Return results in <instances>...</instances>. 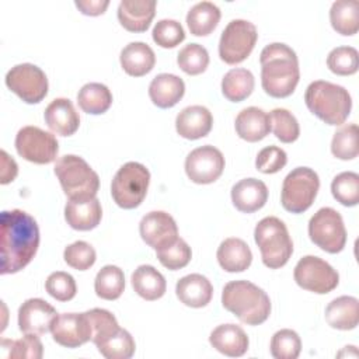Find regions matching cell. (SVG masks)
Instances as JSON below:
<instances>
[{
    "mask_svg": "<svg viewBox=\"0 0 359 359\" xmlns=\"http://www.w3.org/2000/svg\"><path fill=\"white\" fill-rule=\"evenodd\" d=\"M1 227V273H15L24 269L39 247L36 220L21 209L3 210Z\"/></svg>",
    "mask_w": 359,
    "mask_h": 359,
    "instance_id": "obj_1",
    "label": "cell"
},
{
    "mask_svg": "<svg viewBox=\"0 0 359 359\" xmlns=\"http://www.w3.org/2000/svg\"><path fill=\"white\" fill-rule=\"evenodd\" d=\"M261 84L264 91L273 98L289 97L300 79L296 52L286 43L266 45L259 55Z\"/></svg>",
    "mask_w": 359,
    "mask_h": 359,
    "instance_id": "obj_2",
    "label": "cell"
},
{
    "mask_svg": "<svg viewBox=\"0 0 359 359\" xmlns=\"http://www.w3.org/2000/svg\"><path fill=\"white\" fill-rule=\"evenodd\" d=\"M223 307L247 325H259L271 314L269 296L250 280H231L222 292Z\"/></svg>",
    "mask_w": 359,
    "mask_h": 359,
    "instance_id": "obj_3",
    "label": "cell"
},
{
    "mask_svg": "<svg viewBox=\"0 0 359 359\" xmlns=\"http://www.w3.org/2000/svg\"><path fill=\"white\" fill-rule=\"evenodd\" d=\"M304 102L311 114L331 126L342 125L352 108V98L348 90L325 80H316L307 86Z\"/></svg>",
    "mask_w": 359,
    "mask_h": 359,
    "instance_id": "obj_4",
    "label": "cell"
},
{
    "mask_svg": "<svg viewBox=\"0 0 359 359\" xmlns=\"http://www.w3.org/2000/svg\"><path fill=\"white\" fill-rule=\"evenodd\" d=\"M254 240L261 251L264 265L269 269L285 266L293 254V241L287 227L275 216H266L257 223Z\"/></svg>",
    "mask_w": 359,
    "mask_h": 359,
    "instance_id": "obj_5",
    "label": "cell"
},
{
    "mask_svg": "<svg viewBox=\"0 0 359 359\" xmlns=\"http://www.w3.org/2000/svg\"><path fill=\"white\" fill-rule=\"evenodd\" d=\"M55 174L69 199L95 198L100 188V177L84 158L76 154L59 157L55 164Z\"/></svg>",
    "mask_w": 359,
    "mask_h": 359,
    "instance_id": "obj_6",
    "label": "cell"
},
{
    "mask_svg": "<svg viewBox=\"0 0 359 359\" xmlns=\"http://www.w3.org/2000/svg\"><path fill=\"white\" fill-rule=\"evenodd\" d=\"M150 172L146 165L137 161L125 163L111 182L114 202L122 209L137 208L147 195Z\"/></svg>",
    "mask_w": 359,
    "mask_h": 359,
    "instance_id": "obj_7",
    "label": "cell"
},
{
    "mask_svg": "<svg viewBox=\"0 0 359 359\" xmlns=\"http://www.w3.org/2000/svg\"><path fill=\"white\" fill-rule=\"evenodd\" d=\"M318 188L320 178L314 170L296 167L283 180L280 203L290 213H303L313 205Z\"/></svg>",
    "mask_w": 359,
    "mask_h": 359,
    "instance_id": "obj_8",
    "label": "cell"
},
{
    "mask_svg": "<svg viewBox=\"0 0 359 359\" xmlns=\"http://www.w3.org/2000/svg\"><path fill=\"white\" fill-rule=\"evenodd\" d=\"M258 39L257 27L247 20H231L223 29L219 41V56L227 65L244 62Z\"/></svg>",
    "mask_w": 359,
    "mask_h": 359,
    "instance_id": "obj_9",
    "label": "cell"
},
{
    "mask_svg": "<svg viewBox=\"0 0 359 359\" xmlns=\"http://www.w3.org/2000/svg\"><path fill=\"white\" fill-rule=\"evenodd\" d=\"M309 237L325 252H341L346 244V229L339 212L332 208L318 209L309 222Z\"/></svg>",
    "mask_w": 359,
    "mask_h": 359,
    "instance_id": "obj_10",
    "label": "cell"
},
{
    "mask_svg": "<svg viewBox=\"0 0 359 359\" xmlns=\"http://www.w3.org/2000/svg\"><path fill=\"white\" fill-rule=\"evenodd\" d=\"M294 282L304 290L325 294L339 283L338 272L324 259L316 255H306L299 259L293 271Z\"/></svg>",
    "mask_w": 359,
    "mask_h": 359,
    "instance_id": "obj_11",
    "label": "cell"
},
{
    "mask_svg": "<svg viewBox=\"0 0 359 359\" xmlns=\"http://www.w3.org/2000/svg\"><path fill=\"white\" fill-rule=\"evenodd\" d=\"M6 86L27 104H38L48 94L45 72L32 63H20L6 74Z\"/></svg>",
    "mask_w": 359,
    "mask_h": 359,
    "instance_id": "obj_12",
    "label": "cell"
},
{
    "mask_svg": "<svg viewBox=\"0 0 359 359\" xmlns=\"http://www.w3.org/2000/svg\"><path fill=\"white\" fill-rule=\"evenodd\" d=\"M17 153L27 161L49 164L56 160L59 143L56 137L38 126H24L15 135Z\"/></svg>",
    "mask_w": 359,
    "mask_h": 359,
    "instance_id": "obj_13",
    "label": "cell"
},
{
    "mask_svg": "<svg viewBox=\"0 0 359 359\" xmlns=\"http://www.w3.org/2000/svg\"><path fill=\"white\" fill-rule=\"evenodd\" d=\"M224 157L219 149L205 144L194 149L185 158V172L195 184H212L224 170Z\"/></svg>",
    "mask_w": 359,
    "mask_h": 359,
    "instance_id": "obj_14",
    "label": "cell"
},
{
    "mask_svg": "<svg viewBox=\"0 0 359 359\" xmlns=\"http://www.w3.org/2000/svg\"><path fill=\"white\" fill-rule=\"evenodd\" d=\"M50 332L53 341L65 348H79L91 341V325L86 311L57 314Z\"/></svg>",
    "mask_w": 359,
    "mask_h": 359,
    "instance_id": "obj_15",
    "label": "cell"
},
{
    "mask_svg": "<svg viewBox=\"0 0 359 359\" xmlns=\"http://www.w3.org/2000/svg\"><path fill=\"white\" fill-rule=\"evenodd\" d=\"M142 240L154 251L172 244L178 238V227L171 215L153 210L144 215L139 223Z\"/></svg>",
    "mask_w": 359,
    "mask_h": 359,
    "instance_id": "obj_16",
    "label": "cell"
},
{
    "mask_svg": "<svg viewBox=\"0 0 359 359\" xmlns=\"http://www.w3.org/2000/svg\"><path fill=\"white\" fill-rule=\"evenodd\" d=\"M56 316V309L43 299H28L18 309V328L24 334L43 335L50 331Z\"/></svg>",
    "mask_w": 359,
    "mask_h": 359,
    "instance_id": "obj_17",
    "label": "cell"
},
{
    "mask_svg": "<svg viewBox=\"0 0 359 359\" xmlns=\"http://www.w3.org/2000/svg\"><path fill=\"white\" fill-rule=\"evenodd\" d=\"M213 126L212 112L203 105H189L175 118L177 133L188 140H196L209 135Z\"/></svg>",
    "mask_w": 359,
    "mask_h": 359,
    "instance_id": "obj_18",
    "label": "cell"
},
{
    "mask_svg": "<svg viewBox=\"0 0 359 359\" xmlns=\"http://www.w3.org/2000/svg\"><path fill=\"white\" fill-rule=\"evenodd\" d=\"M48 128L59 136H72L80 126V116L69 98H55L45 109Z\"/></svg>",
    "mask_w": 359,
    "mask_h": 359,
    "instance_id": "obj_19",
    "label": "cell"
},
{
    "mask_svg": "<svg viewBox=\"0 0 359 359\" xmlns=\"http://www.w3.org/2000/svg\"><path fill=\"white\" fill-rule=\"evenodd\" d=\"M156 6L154 0H122L118 6V20L129 32H144L154 18Z\"/></svg>",
    "mask_w": 359,
    "mask_h": 359,
    "instance_id": "obj_20",
    "label": "cell"
},
{
    "mask_svg": "<svg viewBox=\"0 0 359 359\" xmlns=\"http://www.w3.org/2000/svg\"><path fill=\"white\" fill-rule=\"evenodd\" d=\"M102 217L100 201L90 199H69L65 206V219L67 224L79 231H88L95 229Z\"/></svg>",
    "mask_w": 359,
    "mask_h": 359,
    "instance_id": "obj_21",
    "label": "cell"
},
{
    "mask_svg": "<svg viewBox=\"0 0 359 359\" xmlns=\"http://www.w3.org/2000/svg\"><path fill=\"white\" fill-rule=\"evenodd\" d=\"M268 201L266 185L257 178H244L231 188V202L237 210L252 213L264 208Z\"/></svg>",
    "mask_w": 359,
    "mask_h": 359,
    "instance_id": "obj_22",
    "label": "cell"
},
{
    "mask_svg": "<svg viewBox=\"0 0 359 359\" xmlns=\"http://www.w3.org/2000/svg\"><path fill=\"white\" fill-rule=\"evenodd\" d=\"M175 294L181 303L192 309H201L210 303L213 286L210 280L201 273L182 276L175 285Z\"/></svg>",
    "mask_w": 359,
    "mask_h": 359,
    "instance_id": "obj_23",
    "label": "cell"
},
{
    "mask_svg": "<svg viewBox=\"0 0 359 359\" xmlns=\"http://www.w3.org/2000/svg\"><path fill=\"white\" fill-rule=\"evenodd\" d=\"M210 345L220 353L238 358L248 351L250 339L245 331L236 324L217 325L209 335Z\"/></svg>",
    "mask_w": 359,
    "mask_h": 359,
    "instance_id": "obj_24",
    "label": "cell"
},
{
    "mask_svg": "<svg viewBox=\"0 0 359 359\" xmlns=\"http://www.w3.org/2000/svg\"><path fill=\"white\" fill-rule=\"evenodd\" d=\"M185 94V83L181 77L171 73L157 74L149 86L151 102L163 109L171 108L180 102Z\"/></svg>",
    "mask_w": 359,
    "mask_h": 359,
    "instance_id": "obj_25",
    "label": "cell"
},
{
    "mask_svg": "<svg viewBox=\"0 0 359 359\" xmlns=\"http://www.w3.org/2000/svg\"><path fill=\"white\" fill-rule=\"evenodd\" d=\"M234 128L243 140L250 143L259 142L271 132L269 115L258 107H247L236 116Z\"/></svg>",
    "mask_w": 359,
    "mask_h": 359,
    "instance_id": "obj_26",
    "label": "cell"
},
{
    "mask_svg": "<svg viewBox=\"0 0 359 359\" xmlns=\"http://www.w3.org/2000/svg\"><path fill=\"white\" fill-rule=\"evenodd\" d=\"M216 257L222 269L231 273L248 269L252 262V252L248 244L237 237L223 240L217 248Z\"/></svg>",
    "mask_w": 359,
    "mask_h": 359,
    "instance_id": "obj_27",
    "label": "cell"
},
{
    "mask_svg": "<svg viewBox=\"0 0 359 359\" xmlns=\"http://www.w3.org/2000/svg\"><path fill=\"white\" fill-rule=\"evenodd\" d=\"M123 72L132 77H142L150 73L156 65V55L153 49L144 42H130L119 56Z\"/></svg>",
    "mask_w": 359,
    "mask_h": 359,
    "instance_id": "obj_28",
    "label": "cell"
},
{
    "mask_svg": "<svg viewBox=\"0 0 359 359\" xmlns=\"http://www.w3.org/2000/svg\"><path fill=\"white\" fill-rule=\"evenodd\" d=\"M325 321L331 328L348 331L359 323V300L353 296H339L325 307Z\"/></svg>",
    "mask_w": 359,
    "mask_h": 359,
    "instance_id": "obj_29",
    "label": "cell"
},
{
    "mask_svg": "<svg viewBox=\"0 0 359 359\" xmlns=\"http://www.w3.org/2000/svg\"><path fill=\"white\" fill-rule=\"evenodd\" d=\"M132 287L144 300L153 302L164 296L167 282L161 272L151 265H139L130 276Z\"/></svg>",
    "mask_w": 359,
    "mask_h": 359,
    "instance_id": "obj_30",
    "label": "cell"
},
{
    "mask_svg": "<svg viewBox=\"0 0 359 359\" xmlns=\"http://www.w3.org/2000/svg\"><path fill=\"white\" fill-rule=\"evenodd\" d=\"M220 8L212 1H199L192 6L187 14V25L192 35H209L220 21Z\"/></svg>",
    "mask_w": 359,
    "mask_h": 359,
    "instance_id": "obj_31",
    "label": "cell"
},
{
    "mask_svg": "<svg viewBox=\"0 0 359 359\" xmlns=\"http://www.w3.org/2000/svg\"><path fill=\"white\" fill-rule=\"evenodd\" d=\"M254 74L244 67L229 70L222 79V93L231 102H241L254 91Z\"/></svg>",
    "mask_w": 359,
    "mask_h": 359,
    "instance_id": "obj_32",
    "label": "cell"
},
{
    "mask_svg": "<svg viewBox=\"0 0 359 359\" xmlns=\"http://www.w3.org/2000/svg\"><path fill=\"white\" fill-rule=\"evenodd\" d=\"M330 21L338 34L355 35L359 29V3L356 0L334 1L330 10Z\"/></svg>",
    "mask_w": 359,
    "mask_h": 359,
    "instance_id": "obj_33",
    "label": "cell"
},
{
    "mask_svg": "<svg viewBox=\"0 0 359 359\" xmlns=\"http://www.w3.org/2000/svg\"><path fill=\"white\" fill-rule=\"evenodd\" d=\"M77 104L86 114L101 115L112 104V93L105 84L87 83L77 93Z\"/></svg>",
    "mask_w": 359,
    "mask_h": 359,
    "instance_id": "obj_34",
    "label": "cell"
},
{
    "mask_svg": "<svg viewBox=\"0 0 359 359\" xmlns=\"http://www.w3.org/2000/svg\"><path fill=\"white\" fill-rule=\"evenodd\" d=\"M125 289L123 271L116 265L102 266L94 280L95 294L104 300H116Z\"/></svg>",
    "mask_w": 359,
    "mask_h": 359,
    "instance_id": "obj_35",
    "label": "cell"
},
{
    "mask_svg": "<svg viewBox=\"0 0 359 359\" xmlns=\"http://www.w3.org/2000/svg\"><path fill=\"white\" fill-rule=\"evenodd\" d=\"M95 346L107 359H129L133 356L136 349L133 337L123 328H119L114 335Z\"/></svg>",
    "mask_w": 359,
    "mask_h": 359,
    "instance_id": "obj_36",
    "label": "cell"
},
{
    "mask_svg": "<svg viewBox=\"0 0 359 359\" xmlns=\"http://www.w3.org/2000/svg\"><path fill=\"white\" fill-rule=\"evenodd\" d=\"M358 125L348 123L339 128L331 142V153L339 160H353L358 157Z\"/></svg>",
    "mask_w": 359,
    "mask_h": 359,
    "instance_id": "obj_37",
    "label": "cell"
},
{
    "mask_svg": "<svg viewBox=\"0 0 359 359\" xmlns=\"http://www.w3.org/2000/svg\"><path fill=\"white\" fill-rule=\"evenodd\" d=\"M269 122L271 130L282 143H293L297 140L300 135V126L296 116L285 109V108H275L271 111Z\"/></svg>",
    "mask_w": 359,
    "mask_h": 359,
    "instance_id": "obj_38",
    "label": "cell"
},
{
    "mask_svg": "<svg viewBox=\"0 0 359 359\" xmlns=\"http://www.w3.org/2000/svg\"><path fill=\"white\" fill-rule=\"evenodd\" d=\"M332 196L344 206H356L359 203V175L353 171L338 174L331 182Z\"/></svg>",
    "mask_w": 359,
    "mask_h": 359,
    "instance_id": "obj_39",
    "label": "cell"
},
{
    "mask_svg": "<svg viewBox=\"0 0 359 359\" xmlns=\"http://www.w3.org/2000/svg\"><path fill=\"white\" fill-rule=\"evenodd\" d=\"M177 63L184 73L198 76L206 70L209 65V53L206 48L199 43H188L178 52Z\"/></svg>",
    "mask_w": 359,
    "mask_h": 359,
    "instance_id": "obj_40",
    "label": "cell"
},
{
    "mask_svg": "<svg viewBox=\"0 0 359 359\" xmlns=\"http://www.w3.org/2000/svg\"><path fill=\"white\" fill-rule=\"evenodd\" d=\"M86 314L91 325V342L94 345L105 341L121 328L115 316L105 309H91Z\"/></svg>",
    "mask_w": 359,
    "mask_h": 359,
    "instance_id": "obj_41",
    "label": "cell"
},
{
    "mask_svg": "<svg viewBox=\"0 0 359 359\" xmlns=\"http://www.w3.org/2000/svg\"><path fill=\"white\" fill-rule=\"evenodd\" d=\"M327 66L338 76L355 74L359 67V53L353 46H337L328 53Z\"/></svg>",
    "mask_w": 359,
    "mask_h": 359,
    "instance_id": "obj_42",
    "label": "cell"
},
{
    "mask_svg": "<svg viewBox=\"0 0 359 359\" xmlns=\"http://www.w3.org/2000/svg\"><path fill=\"white\" fill-rule=\"evenodd\" d=\"M302 351V339L293 330L276 331L271 339V355L275 359H296Z\"/></svg>",
    "mask_w": 359,
    "mask_h": 359,
    "instance_id": "obj_43",
    "label": "cell"
},
{
    "mask_svg": "<svg viewBox=\"0 0 359 359\" xmlns=\"http://www.w3.org/2000/svg\"><path fill=\"white\" fill-rule=\"evenodd\" d=\"M1 348L7 349V356L13 359H41L43 355V345L34 334H24L20 339H3Z\"/></svg>",
    "mask_w": 359,
    "mask_h": 359,
    "instance_id": "obj_44",
    "label": "cell"
},
{
    "mask_svg": "<svg viewBox=\"0 0 359 359\" xmlns=\"http://www.w3.org/2000/svg\"><path fill=\"white\" fill-rule=\"evenodd\" d=\"M156 255L164 268L170 271H177L189 264L192 258V251L188 243L178 237L172 244L157 250Z\"/></svg>",
    "mask_w": 359,
    "mask_h": 359,
    "instance_id": "obj_45",
    "label": "cell"
},
{
    "mask_svg": "<svg viewBox=\"0 0 359 359\" xmlns=\"http://www.w3.org/2000/svg\"><path fill=\"white\" fill-rule=\"evenodd\" d=\"M65 262L77 271H87L90 269L97 259L95 250L87 241H74L67 245L63 251Z\"/></svg>",
    "mask_w": 359,
    "mask_h": 359,
    "instance_id": "obj_46",
    "label": "cell"
},
{
    "mask_svg": "<svg viewBox=\"0 0 359 359\" xmlns=\"http://www.w3.org/2000/svg\"><path fill=\"white\" fill-rule=\"evenodd\" d=\"M153 41L161 48H175L185 39V32L182 25L170 18H164L156 22L151 31Z\"/></svg>",
    "mask_w": 359,
    "mask_h": 359,
    "instance_id": "obj_47",
    "label": "cell"
},
{
    "mask_svg": "<svg viewBox=\"0 0 359 359\" xmlns=\"http://www.w3.org/2000/svg\"><path fill=\"white\" fill-rule=\"evenodd\" d=\"M45 289L53 299L59 302H69L76 296L77 286L74 278L63 271L52 272L45 282Z\"/></svg>",
    "mask_w": 359,
    "mask_h": 359,
    "instance_id": "obj_48",
    "label": "cell"
},
{
    "mask_svg": "<svg viewBox=\"0 0 359 359\" xmlns=\"http://www.w3.org/2000/svg\"><path fill=\"white\" fill-rule=\"evenodd\" d=\"M287 163L286 151L279 146H266L257 154L255 167L262 174H275Z\"/></svg>",
    "mask_w": 359,
    "mask_h": 359,
    "instance_id": "obj_49",
    "label": "cell"
},
{
    "mask_svg": "<svg viewBox=\"0 0 359 359\" xmlns=\"http://www.w3.org/2000/svg\"><path fill=\"white\" fill-rule=\"evenodd\" d=\"M74 6L79 8V11L84 15H101L105 13L107 7L109 6L108 0H76Z\"/></svg>",
    "mask_w": 359,
    "mask_h": 359,
    "instance_id": "obj_50",
    "label": "cell"
},
{
    "mask_svg": "<svg viewBox=\"0 0 359 359\" xmlns=\"http://www.w3.org/2000/svg\"><path fill=\"white\" fill-rule=\"evenodd\" d=\"M0 156H1V180H0V182L3 185H6L15 180V177L18 174V165H17L15 160L7 154L6 150H1Z\"/></svg>",
    "mask_w": 359,
    "mask_h": 359,
    "instance_id": "obj_51",
    "label": "cell"
}]
</instances>
